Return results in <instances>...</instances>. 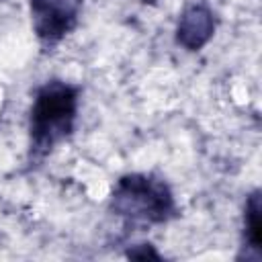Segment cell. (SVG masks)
Segmentation results:
<instances>
[{
    "instance_id": "6da1fadb",
    "label": "cell",
    "mask_w": 262,
    "mask_h": 262,
    "mask_svg": "<svg viewBox=\"0 0 262 262\" xmlns=\"http://www.w3.org/2000/svg\"><path fill=\"white\" fill-rule=\"evenodd\" d=\"M78 113V88L61 80L45 82L33 98L29 117L31 160H43L74 131Z\"/></svg>"
},
{
    "instance_id": "3957f363",
    "label": "cell",
    "mask_w": 262,
    "mask_h": 262,
    "mask_svg": "<svg viewBox=\"0 0 262 262\" xmlns=\"http://www.w3.org/2000/svg\"><path fill=\"white\" fill-rule=\"evenodd\" d=\"M82 0H29L33 31L43 45L59 43L78 23Z\"/></svg>"
},
{
    "instance_id": "7a4b0ae2",
    "label": "cell",
    "mask_w": 262,
    "mask_h": 262,
    "mask_svg": "<svg viewBox=\"0 0 262 262\" xmlns=\"http://www.w3.org/2000/svg\"><path fill=\"white\" fill-rule=\"evenodd\" d=\"M111 209L133 223H164L174 211L170 186L151 174H125L111 194Z\"/></svg>"
},
{
    "instance_id": "5b68a950",
    "label": "cell",
    "mask_w": 262,
    "mask_h": 262,
    "mask_svg": "<svg viewBox=\"0 0 262 262\" xmlns=\"http://www.w3.org/2000/svg\"><path fill=\"white\" fill-rule=\"evenodd\" d=\"M244 239H246L248 248H252L256 254H260V250H262V203H260L258 190H254L246 203Z\"/></svg>"
},
{
    "instance_id": "277c9868",
    "label": "cell",
    "mask_w": 262,
    "mask_h": 262,
    "mask_svg": "<svg viewBox=\"0 0 262 262\" xmlns=\"http://www.w3.org/2000/svg\"><path fill=\"white\" fill-rule=\"evenodd\" d=\"M213 33H215V16L207 6L192 4L184 8L176 25V41L184 49L199 51L209 43Z\"/></svg>"
},
{
    "instance_id": "8992f818",
    "label": "cell",
    "mask_w": 262,
    "mask_h": 262,
    "mask_svg": "<svg viewBox=\"0 0 262 262\" xmlns=\"http://www.w3.org/2000/svg\"><path fill=\"white\" fill-rule=\"evenodd\" d=\"M129 258H137V260H145V258H160V254L149 246V244H139L137 248L129 250Z\"/></svg>"
}]
</instances>
